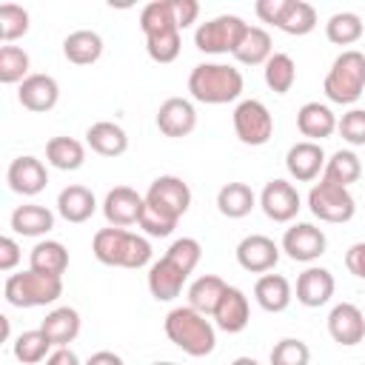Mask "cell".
Here are the masks:
<instances>
[{
	"label": "cell",
	"instance_id": "6da1fadb",
	"mask_svg": "<svg viewBox=\"0 0 365 365\" xmlns=\"http://www.w3.org/2000/svg\"><path fill=\"white\" fill-rule=\"evenodd\" d=\"M91 251L97 262L111 268H143L151 262V242L125 228H100L91 240Z\"/></svg>",
	"mask_w": 365,
	"mask_h": 365
},
{
	"label": "cell",
	"instance_id": "7a4b0ae2",
	"mask_svg": "<svg viewBox=\"0 0 365 365\" xmlns=\"http://www.w3.org/2000/svg\"><path fill=\"white\" fill-rule=\"evenodd\" d=\"M163 328H165V336L188 356H208L217 348V331L211 319H205V314L194 311L191 305L171 308Z\"/></svg>",
	"mask_w": 365,
	"mask_h": 365
},
{
	"label": "cell",
	"instance_id": "3957f363",
	"mask_svg": "<svg viewBox=\"0 0 365 365\" xmlns=\"http://www.w3.org/2000/svg\"><path fill=\"white\" fill-rule=\"evenodd\" d=\"M188 91L197 103L225 106L242 94V74L225 63H200L188 74Z\"/></svg>",
	"mask_w": 365,
	"mask_h": 365
},
{
	"label": "cell",
	"instance_id": "277c9868",
	"mask_svg": "<svg viewBox=\"0 0 365 365\" xmlns=\"http://www.w3.org/2000/svg\"><path fill=\"white\" fill-rule=\"evenodd\" d=\"M322 91L336 106H354L365 91V54L356 48H345L331 63L322 80Z\"/></svg>",
	"mask_w": 365,
	"mask_h": 365
},
{
	"label": "cell",
	"instance_id": "5b68a950",
	"mask_svg": "<svg viewBox=\"0 0 365 365\" xmlns=\"http://www.w3.org/2000/svg\"><path fill=\"white\" fill-rule=\"evenodd\" d=\"M3 297L9 305L14 308H40V305H51L63 297V277H51V274H40L34 268L11 274L3 285Z\"/></svg>",
	"mask_w": 365,
	"mask_h": 365
},
{
	"label": "cell",
	"instance_id": "8992f818",
	"mask_svg": "<svg viewBox=\"0 0 365 365\" xmlns=\"http://www.w3.org/2000/svg\"><path fill=\"white\" fill-rule=\"evenodd\" d=\"M245 29H248V23L240 14H217L197 26L194 46L205 54H234Z\"/></svg>",
	"mask_w": 365,
	"mask_h": 365
},
{
	"label": "cell",
	"instance_id": "52a82bcc",
	"mask_svg": "<svg viewBox=\"0 0 365 365\" xmlns=\"http://www.w3.org/2000/svg\"><path fill=\"white\" fill-rule=\"evenodd\" d=\"M308 208H311V214H314L317 220L339 225V222L354 220V214H356V200L351 197V191H348L345 185H336V182H331V180L322 177V180L314 182L311 191H308Z\"/></svg>",
	"mask_w": 365,
	"mask_h": 365
},
{
	"label": "cell",
	"instance_id": "ba28073f",
	"mask_svg": "<svg viewBox=\"0 0 365 365\" xmlns=\"http://www.w3.org/2000/svg\"><path fill=\"white\" fill-rule=\"evenodd\" d=\"M234 134L242 145H265L274 134V117L265 103L242 100L234 108Z\"/></svg>",
	"mask_w": 365,
	"mask_h": 365
},
{
	"label": "cell",
	"instance_id": "9c48e42d",
	"mask_svg": "<svg viewBox=\"0 0 365 365\" xmlns=\"http://www.w3.org/2000/svg\"><path fill=\"white\" fill-rule=\"evenodd\" d=\"M145 202H148L154 211H160L163 217L180 222V217H182V214L188 211V205H191V188H188V182H185L182 177L163 174V177H157V180L148 185Z\"/></svg>",
	"mask_w": 365,
	"mask_h": 365
},
{
	"label": "cell",
	"instance_id": "30bf717a",
	"mask_svg": "<svg viewBox=\"0 0 365 365\" xmlns=\"http://www.w3.org/2000/svg\"><path fill=\"white\" fill-rule=\"evenodd\" d=\"M325 248H328V237L314 222H294L282 234V251L294 262H314L325 254Z\"/></svg>",
	"mask_w": 365,
	"mask_h": 365
},
{
	"label": "cell",
	"instance_id": "8fae6325",
	"mask_svg": "<svg viewBox=\"0 0 365 365\" xmlns=\"http://www.w3.org/2000/svg\"><path fill=\"white\" fill-rule=\"evenodd\" d=\"M259 208L274 222H291L299 214L302 200H299V191L294 188V182H288V180H271L259 191Z\"/></svg>",
	"mask_w": 365,
	"mask_h": 365
},
{
	"label": "cell",
	"instance_id": "7c38bea8",
	"mask_svg": "<svg viewBox=\"0 0 365 365\" xmlns=\"http://www.w3.org/2000/svg\"><path fill=\"white\" fill-rule=\"evenodd\" d=\"M237 262L248 274H268L279 262V245L265 234H248L237 242Z\"/></svg>",
	"mask_w": 365,
	"mask_h": 365
},
{
	"label": "cell",
	"instance_id": "4fadbf2b",
	"mask_svg": "<svg viewBox=\"0 0 365 365\" xmlns=\"http://www.w3.org/2000/svg\"><path fill=\"white\" fill-rule=\"evenodd\" d=\"M145 208V197H140L134 188L128 185H117L106 194L103 200V217L108 225L114 228H128L134 222H140V214Z\"/></svg>",
	"mask_w": 365,
	"mask_h": 365
},
{
	"label": "cell",
	"instance_id": "5bb4252c",
	"mask_svg": "<svg viewBox=\"0 0 365 365\" xmlns=\"http://www.w3.org/2000/svg\"><path fill=\"white\" fill-rule=\"evenodd\" d=\"M6 182L14 194H23V197H34L46 188L48 182V171L43 165V160L31 157V154H20L9 163V171H6Z\"/></svg>",
	"mask_w": 365,
	"mask_h": 365
},
{
	"label": "cell",
	"instance_id": "9a60e30c",
	"mask_svg": "<svg viewBox=\"0 0 365 365\" xmlns=\"http://www.w3.org/2000/svg\"><path fill=\"white\" fill-rule=\"evenodd\" d=\"M157 128L165 137H188L197 128V108L185 97H168L157 108Z\"/></svg>",
	"mask_w": 365,
	"mask_h": 365
},
{
	"label": "cell",
	"instance_id": "2e32d148",
	"mask_svg": "<svg viewBox=\"0 0 365 365\" xmlns=\"http://www.w3.org/2000/svg\"><path fill=\"white\" fill-rule=\"evenodd\" d=\"M328 334L336 345H359L365 339V314L354 302H339L328 314Z\"/></svg>",
	"mask_w": 365,
	"mask_h": 365
},
{
	"label": "cell",
	"instance_id": "e0dca14e",
	"mask_svg": "<svg viewBox=\"0 0 365 365\" xmlns=\"http://www.w3.org/2000/svg\"><path fill=\"white\" fill-rule=\"evenodd\" d=\"M17 100L23 108L43 114L51 111L60 100V83L51 74H29L20 86H17Z\"/></svg>",
	"mask_w": 365,
	"mask_h": 365
},
{
	"label": "cell",
	"instance_id": "ac0fdd59",
	"mask_svg": "<svg viewBox=\"0 0 365 365\" xmlns=\"http://www.w3.org/2000/svg\"><path fill=\"white\" fill-rule=\"evenodd\" d=\"M285 168L291 174V180L297 182H311L319 177V171H325V151L319 143H311V140H302V143H294L285 154Z\"/></svg>",
	"mask_w": 365,
	"mask_h": 365
},
{
	"label": "cell",
	"instance_id": "d6986e66",
	"mask_svg": "<svg viewBox=\"0 0 365 365\" xmlns=\"http://www.w3.org/2000/svg\"><path fill=\"white\" fill-rule=\"evenodd\" d=\"M336 279L328 268L322 265H308L299 277H297V302L305 308H319L334 297Z\"/></svg>",
	"mask_w": 365,
	"mask_h": 365
},
{
	"label": "cell",
	"instance_id": "ffe728a7",
	"mask_svg": "<svg viewBox=\"0 0 365 365\" xmlns=\"http://www.w3.org/2000/svg\"><path fill=\"white\" fill-rule=\"evenodd\" d=\"M185 279H188V274H185L174 259H168V257L163 254L157 262H151L145 282H148V291H151V297H154L157 302H171L174 297H180Z\"/></svg>",
	"mask_w": 365,
	"mask_h": 365
},
{
	"label": "cell",
	"instance_id": "44dd1931",
	"mask_svg": "<svg viewBox=\"0 0 365 365\" xmlns=\"http://www.w3.org/2000/svg\"><path fill=\"white\" fill-rule=\"evenodd\" d=\"M211 317H214V325H217L220 331H225V334H240V331H245L248 322H251L248 297H245L240 288L228 285L225 294H222V299H220V305H217V311H214Z\"/></svg>",
	"mask_w": 365,
	"mask_h": 365
},
{
	"label": "cell",
	"instance_id": "7402d4cb",
	"mask_svg": "<svg viewBox=\"0 0 365 365\" xmlns=\"http://www.w3.org/2000/svg\"><path fill=\"white\" fill-rule=\"evenodd\" d=\"M86 143L100 157H120V154L128 151V134H125V128L117 125V123H111V120L91 123L88 131H86Z\"/></svg>",
	"mask_w": 365,
	"mask_h": 365
},
{
	"label": "cell",
	"instance_id": "603a6c76",
	"mask_svg": "<svg viewBox=\"0 0 365 365\" xmlns=\"http://www.w3.org/2000/svg\"><path fill=\"white\" fill-rule=\"evenodd\" d=\"M336 114L325 106V103H305L297 111V128L302 137H308L311 143H319L325 137H331L336 131Z\"/></svg>",
	"mask_w": 365,
	"mask_h": 365
},
{
	"label": "cell",
	"instance_id": "cb8c5ba5",
	"mask_svg": "<svg viewBox=\"0 0 365 365\" xmlns=\"http://www.w3.org/2000/svg\"><path fill=\"white\" fill-rule=\"evenodd\" d=\"M254 299H257V305L262 311L279 314V311H285L291 305L294 291H291V282L282 274H262L254 282Z\"/></svg>",
	"mask_w": 365,
	"mask_h": 365
},
{
	"label": "cell",
	"instance_id": "d4e9b609",
	"mask_svg": "<svg viewBox=\"0 0 365 365\" xmlns=\"http://www.w3.org/2000/svg\"><path fill=\"white\" fill-rule=\"evenodd\" d=\"M40 331L48 336L54 348H68V342H74L80 334V314L68 305H60L46 314V319L40 322Z\"/></svg>",
	"mask_w": 365,
	"mask_h": 365
},
{
	"label": "cell",
	"instance_id": "484cf974",
	"mask_svg": "<svg viewBox=\"0 0 365 365\" xmlns=\"http://www.w3.org/2000/svg\"><path fill=\"white\" fill-rule=\"evenodd\" d=\"M97 211V200L86 185H66L57 194V214L66 222H86Z\"/></svg>",
	"mask_w": 365,
	"mask_h": 365
},
{
	"label": "cell",
	"instance_id": "4316f807",
	"mask_svg": "<svg viewBox=\"0 0 365 365\" xmlns=\"http://www.w3.org/2000/svg\"><path fill=\"white\" fill-rule=\"evenodd\" d=\"M9 225L14 234H23V237H43L54 228V214L46 208V205H34V202H26V205H17L9 217Z\"/></svg>",
	"mask_w": 365,
	"mask_h": 365
},
{
	"label": "cell",
	"instance_id": "83f0119b",
	"mask_svg": "<svg viewBox=\"0 0 365 365\" xmlns=\"http://www.w3.org/2000/svg\"><path fill=\"white\" fill-rule=\"evenodd\" d=\"M63 54L74 66H91L103 57V37L91 29H77L63 40Z\"/></svg>",
	"mask_w": 365,
	"mask_h": 365
},
{
	"label": "cell",
	"instance_id": "f1b7e54d",
	"mask_svg": "<svg viewBox=\"0 0 365 365\" xmlns=\"http://www.w3.org/2000/svg\"><path fill=\"white\" fill-rule=\"evenodd\" d=\"M257 205V194L251 191V185L245 182H225L217 191V211L228 220H242L254 211Z\"/></svg>",
	"mask_w": 365,
	"mask_h": 365
},
{
	"label": "cell",
	"instance_id": "f546056e",
	"mask_svg": "<svg viewBox=\"0 0 365 365\" xmlns=\"http://www.w3.org/2000/svg\"><path fill=\"white\" fill-rule=\"evenodd\" d=\"M225 288H228V282H225L222 277H217V274H202V277H197V279L188 285V305H191L194 311L211 317V314L217 311V305H220Z\"/></svg>",
	"mask_w": 365,
	"mask_h": 365
},
{
	"label": "cell",
	"instance_id": "4dcf8cb0",
	"mask_svg": "<svg viewBox=\"0 0 365 365\" xmlns=\"http://www.w3.org/2000/svg\"><path fill=\"white\" fill-rule=\"evenodd\" d=\"M274 54V46H271V34L259 26H248L240 46L234 48V60L242 63V66H265L268 57Z\"/></svg>",
	"mask_w": 365,
	"mask_h": 365
},
{
	"label": "cell",
	"instance_id": "1f68e13d",
	"mask_svg": "<svg viewBox=\"0 0 365 365\" xmlns=\"http://www.w3.org/2000/svg\"><path fill=\"white\" fill-rule=\"evenodd\" d=\"M29 268L40 271V274H51V277H63V271L68 268V251L63 242L57 240H40L31 254H29Z\"/></svg>",
	"mask_w": 365,
	"mask_h": 365
},
{
	"label": "cell",
	"instance_id": "d6a6232c",
	"mask_svg": "<svg viewBox=\"0 0 365 365\" xmlns=\"http://www.w3.org/2000/svg\"><path fill=\"white\" fill-rule=\"evenodd\" d=\"M46 160L60 171H77L86 163V145L74 137H51L46 143Z\"/></svg>",
	"mask_w": 365,
	"mask_h": 365
},
{
	"label": "cell",
	"instance_id": "836d02e7",
	"mask_svg": "<svg viewBox=\"0 0 365 365\" xmlns=\"http://www.w3.org/2000/svg\"><path fill=\"white\" fill-rule=\"evenodd\" d=\"M262 77H265V86L274 94H288L297 83V63L291 60V54L274 51L268 57V63L262 66Z\"/></svg>",
	"mask_w": 365,
	"mask_h": 365
},
{
	"label": "cell",
	"instance_id": "e575fe53",
	"mask_svg": "<svg viewBox=\"0 0 365 365\" xmlns=\"http://www.w3.org/2000/svg\"><path fill=\"white\" fill-rule=\"evenodd\" d=\"M322 177L331 180V182H336V185H345V188H348L351 182H356V180L362 177V163H359V157H356L354 151L339 148V151L331 154V160H325Z\"/></svg>",
	"mask_w": 365,
	"mask_h": 365
},
{
	"label": "cell",
	"instance_id": "d590c367",
	"mask_svg": "<svg viewBox=\"0 0 365 365\" xmlns=\"http://www.w3.org/2000/svg\"><path fill=\"white\" fill-rule=\"evenodd\" d=\"M279 31L291 34V37H302V34H311L317 29V9L305 0H288V9L277 26Z\"/></svg>",
	"mask_w": 365,
	"mask_h": 365
},
{
	"label": "cell",
	"instance_id": "8d00e7d4",
	"mask_svg": "<svg viewBox=\"0 0 365 365\" xmlns=\"http://www.w3.org/2000/svg\"><path fill=\"white\" fill-rule=\"evenodd\" d=\"M362 31H365V23L354 11H336L325 23V37L336 46H354L362 37Z\"/></svg>",
	"mask_w": 365,
	"mask_h": 365
},
{
	"label": "cell",
	"instance_id": "74e56055",
	"mask_svg": "<svg viewBox=\"0 0 365 365\" xmlns=\"http://www.w3.org/2000/svg\"><path fill=\"white\" fill-rule=\"evenodd\" d=\"M51 348H54V345L48 342V336H46L40 328H34V331H23V334L14 339V345H11L14 356H17L23 365H37V362L48 359Z\"/></svg>",
	"mask_w": 365,
	"mask_h": 365
},
{
	"label": "cell",
	"instance_id": "f35d334b",
	"mask_svg": "<svg viewBox=\"0 0 365 365\" xmlns=\"http://www.w3.org/2000/svg\"><path fill=\"white\" fill-rule=\"evenodd\" d=\"M29 54L20 48V46H3L0 48V83L6 86H20L26 77H29Z\"/></svg>",
	"mask_w": 365,
	"mask_h": 365
},
{
	"label": "cell",
	"instance_id": "ab89813d",
	"mask_svg": "<svg viewBox=\"0 0 365 365\" xmlns=\"http://www.w3.org/2000/svg\"><path fill=\"white\" fill-rule=\"evenodd\" d=\"M140 29H143L145 37H151L157 31H165V29H177L171 0H154V3L143 6V11H140Z\"/></svg>",
	"mask_w": 365,
	"mask_h": 365
},
{
	"label": "cell",
	"instance_id": "60d3db41",
	"mask_svg": "<svg viewBox=\"0 0 365 365\" xmlns=\"http://www.w3.org/2000/svg\"><path fill=\"white\" fill-rule=\"evenodd\" d=\"M180 29H165L145 37V51L154 63H174L180 57Z\"/></svg>",
	"mask_w": 365,
	"mask_h": 365
},
{
	"label": "cell",
	"instance_id": "b9f144b4",
	"mask_svg": "<svg viewBox=\"0 0 365 365\" xmlns=\"http://www.w3.org/2000/svg\"><path fill=\"white\" fill-rule=\"evenodd\" d=\"M26 31H29V11L17 3H3L0 6V40L11 46Z\"/></svg>",
	"mask_w": 365,
	"mask_h": 365
},
{
	"label": "cell",
	"instance_id": "7bdbcfd3",
	"mask_svg": "<svg viewBox=\"0 0 365 365\" xmlns=\"http://www.w3.org/2000/svg\"><path fill=\"white\" fill-rule=\"evenodd\" d=\"M271 365H308L311 362V348L297 339V336H285L271 348Z\"/></svg>",
	"mask_w": 365,
	"mask_h": 365
},
{
	"label": "cell",
	"instance_id": "ee69618b",
	"mask_svg": "<svg viewBox=\"0 0 365 365\" xmlns=\"http://www.w3.org/2000/svg\"><path fill=\"white\" fill-rule=\"evenodd\" d=\"M165 257H168V259H174L185 274H191V271L197 268L200 257H202V245H200L194 237H180V240H174V242L168 245Z\"/></svg>",
	"mask_w": 365,
	"mask_h": 365
},
{
	"label": "cell",
	"instance_id": "f6af8a7d",
	"mask_svg": "<svg viewBox=\"0 0 365 365\" xmlns=\"http://www.w3.org/2000/svg\"><path fill=\"white\" fill-rule=\"evenodd\" d=\"M336 131L348 145H365V108H351L339 117Z\"/></svg>",
	"mask_w": 365,
	"mask_h": 365
},
{
	"label": "cell",
	"instance_id": "bcb514c9",
	"mask_svg": "<svg viewBox=\"0 0 365 365\" xmlns=\"http://www.w3.org/2000/svg\"><path fill=\"white\" fill-rule=\"evenodd\" d=\"M148 237H168L174 228H177V222L174 220H168V217H163L160 211H154L148 202H145V208H143V214H140V222H137Z\"/></svg>",
	"mask_w": 365,
	"mask_h": 365
},
{
	"label": "cell",
	"instance_id": "7dc6e473",
	"mask_svg": "<svg viewBox=\"0 0 365 365\" xmlns=\"http://www.w3.org/2000/svg\"><path fill=\"white\" fill-rule=\"evenodd\" d=\"M285 9H288V0H257L254 3V14L262 23H271V26H279Z\"/></svg>",
	"mask_w": 365,
	"mask_h": 365
},
{
	"label": "cell",
	"instance_id": "c3c4849f",
	"mask_svg": "<svg viewBox=\"0 0 365 365\" xmlns=\"http://www.w3.org/2000/svg\"><path fill=\"white\" fill-rule=\"evenodd\" d=\"M171 9H174V20H177V29H188L197 17H200V3L197 0H171Z\"/></svg>",
	"mask_w": 365,
	"mask_h": 365
},
{
	"label": "cell",
	"instance_id": "681fc988",
	"mask_svg": "<svg viewBox=\"0 0 365 365\" xmlns=\"http://www.w3.org/2000/svg\"><path fill=\"white\" fill-rule=\"evenodd\" d=\"M20 262V245L14 237H0V271H14Z\"/></svg>",
	"mask_w": 365,
	"mask_h": 365
},
{
	"label": "cell",
	"instance_id": "f907efd6",
	"mask_svg": "<svg viewBox=\"0 0 365 365\" xmlns=\"http://www.w3.org/2000/svg\"><path fill=\"white\" fill-rule=\"evenodd\" d=\"M345 268H348L356 279H365V242H354V245L345 251Z\"/></svg>",
	"mask_w": 365,
	"mask_h": 365
},
{
	"label": "cell",
	"instance_id": "816d5d0a",
	"mask_svg": "<svg viewBox=\"0 0 365 365\" xmlns=\"http://www.w3.org/2000/svg\"><path fill=\"white\" fill-rule=\"evenodd\" d=\"M46 365H80V356L71 348H54L46 359Z\"/></svg>",
	"mask_w": 365,
	"mask_h": 365
},
{
	"label": "cell",
	"instance_id": "f5cc1de1",
	"mask_svg": "<svg viewBox=\"0 0 365 365\" xmlns=\"http://www.w3.org/2000/svg\"><path fill=\"white\" fill-rule=\"evenodd\" d=\"M86 365H125V362H123V356L114 354V351H94V354L86 359Z\"/></svg>",
	"mask_w": 365,
	"mask_h": 365
},
{
	"label": "cell",
	"instance_id": "db71d44e",
	"mask_svg": "<svg viewBox=\"0 0 365 365\" xmlns=\"http://www.w3.org/2000/svg\"><path fill=\"white\" fill-rule=\"evenodd\" d=\"M231 365H259V362H257L254 356H237V359H234Z\"/></svg>",
	"mask_w": 365,
	"mask_h": 365
},
{
	"label": "cell",
	"instance_id": "11a10c76",
	"mask_svg": "<svg viewBox=\"0 0 365 365\" xmlns=\"http://www.w3.org/2000/svg\"><path fill=\"white\" fill-rule=\"evenodd\" d=\"M151 365H177V362H151Z\"/></svg>",
	"mask_w": 365,
	"mask_h": 365
}]
</instances>
